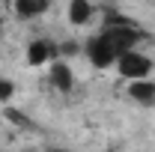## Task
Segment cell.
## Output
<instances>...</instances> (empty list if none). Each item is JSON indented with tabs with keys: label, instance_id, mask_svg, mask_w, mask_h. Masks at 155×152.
Masks as SVG:
<instances>
[{
	"label": "cell",
	"instance_id": "7a4b0ae2",
	"mask_svg": "<svg viewBox=\"0 0 155 152\" xmlns=\"http://www.w3.org/2000/svg\"><path fill=\"white\" fill-rule=\"evenodd\" d=\"M84 54H87V60H90L96 69H110L116 63V57H119V51L114 48V42L104 36V33H96V36L90 39V42L84 45Z\"/></svg>",
	"mask_w": 155,
	"mask_h": 152
},
{
	"label": "cell",
	"instance_id": "ba28073f",
	"mask_svg": "<svg viewBox=\"0 0 155 152\" xmlns=\"http://www.w3.org/2000/svg\"><path fill=\"white\" fill-rule=\"evenodd\" d=\"M12 95H15V84L6 81V78H0V104H6Z\"/></svg>",
	"mask_w": 155,
	"mask_h": 152
},
{
	"label": "cell",
	"instance_id": "277c9868",
	"mask_svg": "<svg viewBox=\"0 0 155 152\" xmlns=\"http://www.w3.org/2000/svg\"><path fill=\"white\" fill-rule=\"evenodd\" d=\"M54 57H60V48L51 45L48 39H36L27 45V63L30 66H42V63H51Z\"/></svg>",
	"mask_w": 155,
	"mask_h": 152
},
{
	"label": "cell",
	"instance_id": "8992f818",
	"mask_svg": "<svg viewBox=\"0 0 155 152\" xmlns=\"http://www.w3.org/2000/svg\"><path fill=\"white\" fill-rule=\"evenodd\" d=\"M51 6V0H15V15L21 21H33L39 15H45Z\"/></svg>",
	"mask_w": 155,
	"mask_h": 152
},
{
	"label": "cell",
	"instance_id": "6da1fadb",
	"mask_svg": "<svg viewBox=\"0 0 155 152\" xmlns=\"http://www.w3.org/2000/svg\"><path fill=\"white\" fill-rule=\"evenodd\" d=\"M116 69H119V75L125 78V81H134V78H149L152 75V60L146 57V54H140L134 48H128V51H122L114 63Z\"/></svg>",
	"mask_w": 155,
	"mask_h": 152
},
{
	"label": "cell",
	"instance_id": "52a82bcc",
	"mask_svg": "<svg viewBox=\"0 0 155 152\" xmlns=\"http://www.w3.org/2000/svg\"><path fill=\"white\" fill-rule=\"evenodd\" d=\"M93 21V3L90 0H69V24L84 27Z\"/></svg>",
	"mask_w": 155,
	"mask_h": 152
},
{
	"label": "cell",
	"instance_id": "30bf717a",
	"mask_svg": "<svg viewBox=\"0 0 155 152\" xmlns=\"http://www.w3.org/2000/svg\"><path fill=\"white\" fill-rule=\"evenodd\" d=\"M0 36H3V18H0Z\"/></svg>",
	"mask_w": 155,
	"mask_h": 152
},
{
	"label": "cell",
	"instance_id": "3957f363",
	"mask_svg": "<svg viewBox=\"0 0 155 152\" xmlns=\"http://www.w3.org/2000/svg\"><path fill=\"white\" fill-rule=\"evenodd\" d=\"M48 81H51V87L60 90V93H72V87H75V72H72L69 63H63V60H51Z\"/></svg>",
	"mask_w": 155,
	"mask_h": 152
},
{
	"label": "cell",
	"instance_id": "5b68a950",
	"mask_svg": "<svg viewBox=\"0 0 155 152\" xmlns=\"http://www.w3.org/2000/svg\"><path fill=\"white\" fill-rule=\"evenodd\" d=\"M128 98L137 101V104H155V81L149 78H134L131 84H128Z\"/></svg>",
	"mask_w": 155,
	"mask_h": 152
},
{
	"label": "cell",
	"instance_id": "9c48e42d",
	"mask_svg": "<svg viewBox=\"0 0 155 152\" xmlns=\"http://www.w3.org/2000/svg\"><path fill=\"white\" fill-rule=\"evenodd\" d=\"M6 116H9L12 122H18V125H24V128H36V122H33V119H27V116H21L18 111H12V107H6Z\"/></svg>",
	"mask_w": 155,
	"mask_h": 152
}]
</instances>
